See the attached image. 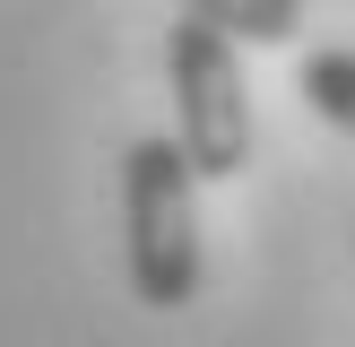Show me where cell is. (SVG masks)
I'll return each instance as SVG.
<instances>
[{
    "label": "cell",
    "instance_id": "1",
    "mask_svg": "<svg viewBox=\"0 0 355 347\" xmlns=\"http://www.w3.org/2000/svg\"><path fill=\"white\" fill-rule=\"evenodd\" d=\"M121 269L148 312H182L200 295V165L182 139L121 148Z\"/></svg>",
    "mask_w": 355,
    "mask_h": 347
},
{
    "label": "cell",
    "instance_id": "2",
    "mask_svg": "<svg viewBox=\"0 0 355 347\" xmlns=\"http://www.w3.org/2000/svg\"><path fill=\"white\" fill-rule=\"evenodd\" d=\"M165 69H173V139L200 165V183H234L252 165V87H243V52L217 17H173L165 35Z\"/></svg>",
    "mask_w": 355,
    "mask_h": 347
},
{
    "label": "cell",
    "instance_id": "3",
    "mask_svg": "<svg viewBox=\"0 0 355 347\" xmlns=\"http://www.w3.org/2000/svg\"><path fill=\"white\" fill-rule=\"evenodd\" d=\"M173 9H191V17H217L234 44H286L295 35V0H173Z\"/></svg>",
    "mask_w": 355,
    "mask_h": 347
},
{
    "label": "cell",
    "instance_id": "4",
    "mask_svg": "<svg viewBox=\"0 0 355 347\" xmlns=\"http://www.w3.org/2000/svg\"><path fill=\"white\" fill-rule=\"evenodd\" d=\"M304 104L355 139V52H304Z\"/></svg>",
    "mask_w": 355,
    "mask_h": 347
},
{
    "label": "cell",
    "instance_id": "5",
    "mask_svg": "<svg viewBox=\"0 0 355 347\" xmlns=\"http://www.w3.org/2000/svg\"><path fill=\"white\" fill-rule=\"evenodd\" d=\"M295 9H312V0H295Z\"/></svg>",
    "mask_w": 355,
    "mask_h": 347
}]
</instances>
